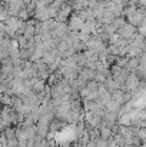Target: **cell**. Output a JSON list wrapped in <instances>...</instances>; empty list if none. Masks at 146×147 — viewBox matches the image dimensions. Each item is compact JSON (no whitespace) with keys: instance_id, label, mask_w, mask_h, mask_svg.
<instances>
[{"instance_id":"1","label":"cell","mask_w":146,"mask_h":147,"mask_svg":"<svg viewBox=\"0 0 146 147\" xmlns=\"http://www.w3.org/2000/svg\"><path fill=\"white\" fill-rule=\"evenodd\" d=\"M136 33H138V27L133 26V24H130V23H126L123 27H120L117 30V36L120 39H125V40H129V42L133 39V36Z\"/></svg>"},{"instance_id":"2","label":"cell","mask_w":146,"mask_h":147,"mask_svg":"<svg viewBox=\"0 0 146 147\" xmlns=\"http://www.w3.org/2000/svg\"><path fill=\"white\" fill-rule=\"evenodd\" d=\"M126 19H128V23H130V24L139 27L146 20V14L143 10H139V9H138V10H135L133 13H130L129 16H126Z\"/></svg>"},{"instance_id":"3","label":"cell","mask_w":146,"mask_h":147,"mask_svg":"<svg viewBox=\"0 0 146 147\" xmlns=\"http://www.w3.org/2000/svg\"><path fill=\"white\" fill-rule=\"evenodd\" d=\"M85 23H86V22H85L77 13H73L72 17H70L69 22H67V26H69V29H70L72 32H80Z\"/></svg>"},{"instance_id":"4","label":"cell","mask_w":146,"mask_h":147,"mask_svg":"<svg viewBox=\"0 0 146 147\" xmlns=\"http://www.w3.org/2000/svg\"><path fill=\"white\" fill-rule=\"evenodd\" d=\"M139 66H141V59H139V57H132V59H129V61H128L126 71H128V73H136L138 69H139Z\"/></svg>"},{"instance_id":"5","label":"cell","mask_w":146,"mask_h":147,"mask_svg":"<svg viewBox=\"0 0 146 147\" xmlns=\"http://www.w3.org/2000/svg\"><path fill=\"white\" fill-rule=\"evenodd\" d=\"M56 49L59 50V53H60V56H62V54L67 53L69 50L72 49V45H70L66 39H62V40H59V43H57V47H56Z\"/></svg>"},{"instance_id":"6","label":"cell","mask_w":146,"mask_h":147,"mask_svg":"<svg viewBox=\"0 0 146 147\" xmlns=\"http://www.w3.org/2000/svg\"><path fill=\"white\" fill-rule=\"evenodd\" d=\"M130 98H132V92H125V94H123V104H126Z\"/></svg>"},{"instance_id":"7","label":"cell","mask_w":146,"mask_h":147,"mask_svg":"<svg viewBox=\"0 0 146 147\" xmlns=\"http://www.w3.org/2000/svg\"><path fill=\"white\" fill-rule=\"evenodd\" d=\"M123 147H138V146H135V144H132V143H126Z\"/></svg>"},{"instance_id":"8","label":"cell","mask_w":146,"mask_h":147,"mask_svg":"<svg viewBox=\"0 0 146 147\" xmlns=\"http://www.w3.org/2000/svg\"><path fill=\"white\" fill-rule=\"evenodd\" d=\"M145 14H146V9H145Z\"/></svg>"}]
</instances>
